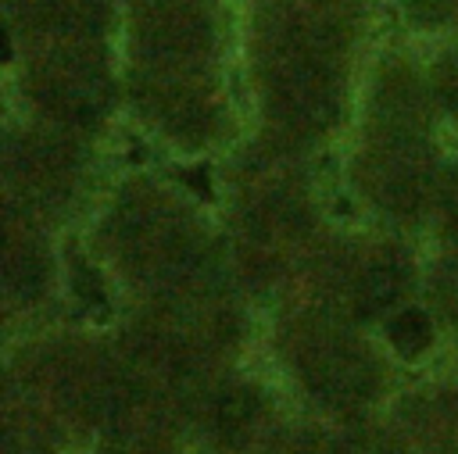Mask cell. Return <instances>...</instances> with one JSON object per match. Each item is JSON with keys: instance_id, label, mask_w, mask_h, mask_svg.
<instances>
[{"instance_id": "obj_2", "label": "cell", "mask_w": 458, "mask_h": 454, "mask_svg": "<svg viewBox=\"0 0 458 454\" xmlns=\"http://www.w3.org/2000/svg\"><path fill=\"white\" fill-rule=\"evenodd\" d=\"M390 332H394L397 347H408V350H415V347H422V343L429 340V325H426V318H422L419 311L401 315V322H394Z\"/></svg>"}, {"instance_id": "obj_1", "label": "cell", "mask_w": 458, "mask_h": 454, "mask_svg": "<svg viewBox=\"0 0 458 454\" xmlns=\"http://www.w3.org/2000/svg\"><path fill=\"white\" fill-rule=\"evenodd\" d=\"M401 282L404 279H401L397 268H390V265L372 268V275L361 286V311H383V307H390L401 297Z\"/></svg>"}]
</instances>
